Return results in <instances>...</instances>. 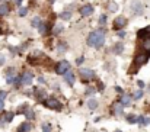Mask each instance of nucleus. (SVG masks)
<instances>
[{"mask_svg":"<svg viewBox=\"0 0 150 132\" xmlns=\"http://www.w3.org/2000/svg\"><path fill=\"white\" fill-rule=\"evenodd\" d=\"M103 42H105V35H103L102 31L92 32L89 35V38H88V44L91 45V46H95V48H100L103 45Z\"/></svg>","mask_w":150,"mask_h":132,"instance_id":"1","label":"nucleus"},{"mask_svg":"<svg viewBox=\"0 0 150 132\" xmlns=\"http://www.w3.org/2000/svg\"><path fill=\"white\" fill-rule=\"evenodd\" d=\"M149 55H150V52L137 54V55H136V58H134V65H133V68H130V73H137L136 70H137V68H140L143 64H146V62H147Z\"/></svg>","mask_w":150,"mask_h":132,"instance_id":"2","label":"nucleus"},{"mask_svg":"<svg viewBox=\"0 0 150 132\" xmlns=\"http://www.w3.org/2000/svg\"><path fill=\"white\" fill-rule=\"evenodd\" d=\"M42 103H44L45 107H48V109H54V110H61V109H63L61 103H60L57 99H54V97H50V99L44 100Z\"/></svg>","mask_w":150,"mask_h":132,"instance_id":"3","label":"nucleus"},{"mask_svg":"<svg viewBox=\"0 0 150 132\" xmlns=\"http://www.w3.org/2000/svg\"><path fill=\"white\" fill-rule=\"evenodd\" d=\"M69 68H70V64L67 62V61H61V62H58L57 64V67H55V73L57 74H66L67 71H69Z\"/></svg>","mask_w":150,"mask_h":132,"instance_id":"4","label":"nucleus"},{"mask_svg":"<svg viewBox=\"0 0 150 132\" xmlns=\"http://www.w3.org/2000/svg\"><path fill=\"white\" fill-rule=\"evenodd\" d=\"M80 76L83 80H93L95 79V71L89 70V68H82L80 70Z\"/></svg>","mask_w":150,"mask_h":132,"instance_id":"5","label":"nucleus"},{"mask_svg":"<svg viewBox=\"0 0 150 132\" xmlns=\"http://www.w3.org/2000/svg\"><path fill=\"white\" fill-rule=\"evenodd\" d=\"M131 10H133L134 15H142V13H143V4H142L139 0H134V1L131 3Z\"/></svg>","mask_w":150,"mask_h":132,"instance_id":"6","label":"nucleus"},{"mask_svg":"<svg viewBox=\"0 0 150 132\" xmlns=\"http://www.w3.org/2000/svg\"><path fill=\"white\" fill-rule=\"evenodd\" d=\"M125 23H127V19H125L124 16H120V18H117V19L114 20V28H115V29H122V28L125 26Z\"/></svg>","mask_w":150,"mask_h":132,"instance_id":"7","label":"nucleus"},{"mask_svg":"<svg viewBox=\"0 0 150 132\" xmlns=\"http://www.w3.org/2000/svg\"><path fill=\"white\" fill-rule=\"evenodd\" d=\"M32 80H34V76H32V73L26 71V73H23V74H22V84H25V86H29V84H32Z\"/></svg>","mask_w":150,"mask_h":132,"instance_id":"8","label":"nucleus"},{"mask_svg":"<svg viewBox=\"0 0 150 132\" xmlns=\"http://www.w3.org/2000/svg\"><path fill=\"white\" fill-rule=\"evenodd\" d=\"M12 118H13V113L12 112H3L1 116H0V126L4 125V124H7V122H10Z\"/></svg>","mask_w":150,"mask_h":132,"instance_id":"9","label":"nucleus"},{"mask_svg":"<svg viewBox=\"0 0 150 132\" xmlns=\"http://www.w3.org/2000/svg\"><path fill=\"white\" fill-rule=\"evenodd\" d=\"M16 79V70L15 68H9L6 71V80L9 84H13V80Z\"/></svg>","mask_w":150,"mask_h":132,"instance_id":"10","label":"nucleus"},{"mask_svg":"<svg viewBox=\"0 0 150 132\" xmlns=\"http://www.w3.org/2000/svg\"><path fill=\"white\" fill-rule=\"evenodd\" d=\"M80 13H82L83 16H89V15L93 13V7H92L91 4H85V6L80 9Z\"/></svg>","mask_w":150,"mask_h":132,"instance_id":"11","label":"nucleus"},{"mask_svg":"<svg viewBox=\"0 0 150 132\" xmlns=\"http://www.w3.org/2000/svg\"><path fill=\"white\" fill-rule=\"evenodd\" d=\"M34 93H35V97H37V100L38 102H44V97H45V91L42 90V88H35L34 90Z\"/></svg>","mask_w":150,"mask_h":132,"instance_id":"12","label":"nucleus"},{"mask_svg":"<svg viewBox=\"0 0 150 132\" xmlns=\"http://www.w3.org/2000/svg\"><path fill=\"white\" fill-rule=\"evenodd\" d=\"M64 80H66V83H69V84L71 86V84L74 83V74H73V71L69 70V71L64 74Z\"/></svg>","mask_w":150,"mask_h":132,"instance_id":"13","label":"nucleus"},{"mask_svg":"<svg viewBox=\"0 0 150 132\" xmlns=\"http://www.w3.org/2000/svg\"><path fill=\"white\" fill-rule=\"evenodd\" d=\"M31 128H32V125H31L29 122H23V124H21V125H19L18 132H29L31 131Z\"/></svg>","mask_w":150,"mask_h":132,"instance_id":"14","label":"nucleus"},{"mask_svg":"<svg viewBox=\"0 0 150 132\" xmlns=\"http://www.w3.org/2000/svg\"><path fill=\"white\" fill-rule=\"evenodd\" d=\"M122 112H124V106H122L121 103H117V105L114 106V113H115L117 116H121Z\"/></svg>","mask_w":150,"mask_h":132,"instance_id":"15","label":"nucleus"},{"mask_svg":"<svg viewBox=\"0 0 150 132\" xmlns=\"http://www.w3.org/2000/svg\"><path fill=\"white\" fill-rule=\"evenodd\" d=\"M130 102H131V97H130L128 94H122V96H121L120 103H121L122 106H128V105H130Z\"/></svg>","mask_w":150,"mask_h":132,"instance_id":"16","label":"nucleus"},{"mask_svg":"<svg viewBox=\"0 0 150 132\" xmlns=\"http://www.w3.org/2000/svg\"><path fill=\"white\" fill-rule=\"evenodd\" d=\"M98 105H99V103H98V100H95V99L88 100V106H89V109H92V110H93V109H96V107H98Z\"/></svg>","mask_w":150,"mask_h":132,"instance_id":"17","label":"nucleus"},{"mask_svg":"<svg viewBox=\"0 0 150 132\" xmlns=\"http://www.w3.org/2000/svg\"><path fill=\"white\" fill-rule=\"evenodd\" d=\"M7 13H9V6H7V3L0 4V15L3 16V15H7Z\"/></svg>","mask_w":150,"mask_h":132,"instance_id":"18","label":"nucleus"},{"mask_svg":"<svg viewBox=\"0 0 150 132\" xmlns=\"http://www.w3.org/2000/svg\"><path fill=\"white\" fill-rule=\"evenodd\" d=\"M146 52H150V38H144L143 41V46H142Z\"/></svg>","mask_w":150,"mask_h":132,"instance_id":"19","label":"nucleus"},{"mask_svg":"<svg viewBox=\"0 0 150 132\" xmlns=\"http://www.w3.org/2000/svg\"><path fill=\"white\" fill-rule=\"evenodd\" d=\"M127 122H128V124H136V122H139V116H136V115H128V116H127Z\"/></svg>","mask_w":150,"mask_h":132,"instance_id":"20","label":"nucleus"},{"mask_svg":"<svg viewBox=\"0 0 150 132\" xmlns=\"http://www.w3.org/2000/svg\"><path fill=\"white\" fill-rule=\"evenodd\" d=\"M149 34H150V26L144 28V29H142V31H139V37H140V38H143V37L149 35Z\"/></svg>","mask_w":150,"mask_h":132,"instance_id":"21","label":"nucleus"},{"mask_svg":"<svg viewBox=\"0 0 150 132\" xmlns=\"http://www.w3.org/2000/svg\"><path fill=\"white\" fill-rule=\"evenodd\" d=\"M122 51H124V45L122 44H117L114 46V52H115V54H121Z\"/></svg>","mask_w":150,"mask_h":132,"instance_id":"22","label":"nucleus"},{"mask_svg":"<svg viewBox=\"0 0 150 132\" xmlns=\"http://www.w3.org/2000/svg\"><path fill=\"white\" fill-rule=\"evenodd\" d=\"M139 124H142V125H149V124H150V118L139 116Z\"/></svg>","mask_w":150,"mask_h":132,"instance_id":"23","label":"nucleus"},{"mask_svg":"<svg viewBox=\"0 0 150 132\" xmlns=\"http://www.w3.org/2000/svg\"><path fill=\"white\" fill-rule=\"evenodd\" d=\"M60 18H61L63 20H69V19L71 18V13H70V12H63V13L60 15Z\"/></svg>","mask_w":150,"mask_h":132,"instance_id":"24","label":"nucleus"},{"mask_svg":"<svg viewBox=\"0 0 150 132\" xmlns=\"http://www.w3.org/2000/svg\"><path fill=\"white\" fill-rule=\"evenodd\" d=\"M23 115H25V116H26L28 119H34V116H35V115H34V110H32L31 107H29V109H28V110H26V112H25Z\"/></svg>","mask_w":150,"mask_h":132,"instance_id":"25","label":"nucleus"},{"mask_svg":"<svg viewBox=\"0 0 150 132\" xmlns=\"http://www.w3.org/2000/svg\"><path fill=\"white\" fill-rule=\"evenodd\" d=\"M108 10H109V12H115V10H117V3H115V1H109Z\"/></svg>","mask_w":150,"mask_h":132,"instance_id":"26","label":"nucleus"},{"mask_svg":"<svg viewBox=\"0 0 150 132\" xmlns=\"http://www.w3.org/2000/svg\"><path fill=\"white\" fill-rule=\"evenodd\" d=\"M41 23H42V22H41V19H40V18H34V19H32V26L38 28Z\"/></svg>","mask_w":150,"mask_h":132,"instance_id":"27","label":"nucleus"},{"mask_svg":"<svg viewBox=\"0 0 150 132\" xmlns=\"http://www.w3.org/2000/svg\"><path fill=\"white\" fill-rule=\"evenodd\" d=\"M42 132H52L51 131V125L50 124H44V125H42Z\"/></svg>","mask_w":150,"mask_h":132,"instance_id":"28","label":"nucleus"},{"mask_svg":"<svg viewBox=\"0 0 150 132\" xmlns=\"http://www.w3.org/2000/svg\"><path fill=\"white\" fill-rule=\"evenodd\" d=\"M26 13H28V9H26V7H21V9H19V15H21V16H25Z\"/></svg>","mask_w":150,"mask_h":132,"instance_id":"29","label":"nucleus"},{"mask_svg":"<svg viewBox=\"0 0 150 132\" xmlns=\"http://www.w3.org/2000/svg\"><path fill=\"white\" fill-rule=\"evenodd\" d=\"M142 96H143V91H142V90H137V91L134 93V99H136V100H137V99H140Z\"/></svg>","mask_w":150,"mask_h":132,"instance_id":"30","label":"nucleus"},{"mask_svg":"<svg viewBox=\"0 0 150 132\" xmlns=\"http://www.w3.org/2000/svg\"><path fill=\"white\" fill-rule=\"evenodd\" d=\"M58 52H66V45L64 44L58 45Z\"/></svg>","mask_w":150,"mask_h":132,"instance_id":"31","label":"nucleus"},{"mask_svg":"<svg viewBox=\"0 0 150 132\" xmlns=\"http://www.w3.org/2000/svg\"><path fill=\"white\" fill-rule=\"evenodd\" d=\"M61 31H63V26H61V25H58V26L54 29V34H60Z\"/></svg>","mask_w":150,"mask_h":132,"instance_id":"32","label":"nucleus"},{"mask_svg":"<svg viewBox=\"0 0 150 132\" xmlns=\"http://www.w3.org/2000/svg\"><path fill=\"white\" fill-rule=\"evenodd\" d=\"M99 22H100V25H105V22H106V16H100Z\"/></svg>","mask_w":150,"mask_h":132,"instance_id":"33","label":"nucleus"},{"mask_svg":"<svg viewBox=\"0 0 150 132\" xmlns=\"http://www.w3.org/2000/svg\"><path fill=\"white\" fill-rule=\"evenodd\" d=\"M4 62H6V58H4V55H1V54H0V65H3Z\"/></svg>","mask_w":150,"mask_h":132,"instance_id":"34","label":"nucleus"},{"mask_svg":"<svg viewBox=\"0 0 150 132\" xmlns=\"http://www.w3.org/2000/svg\"><path fill=\"white\" fill-rule=\"evenodd\" d=\"M6 94H7L6 91H0V99H1V100H4V99H6Z\"/></svg>","mask_w":150,"mask_h":132,"instance_id":"35","label":"nucleus"},{"mask_svg":"<svg viewBox=\"0 0 150 132\" xmlns=\"http://www.w3.org/2000/svg\"><path fill=\"white\" fill-rule=\"evenodd\" d=\"M118 37H120V38H124V37H125V32H124V31H120V32H118Z\"/></svg>","mask_w":150,"mask_h":132,"instance_id":"36","label":"nucleus"},{"mask_svg":"<svg viewBox=\"0 0 150 132\" xmlns=\"http://www.w3.org/2000/svg\"><path fill=\"white\" fill-rule=\"evenodd\" d=\"M137 83H139V87H140V88H143V87H144V81H142V80H139Z\"/></svg>","mask_w":150,"mask_h":132,"instance_id":"37","label":"nucleus"},{"mask_svg":"<svg viewBox=\"0 0 150 132\" xmlns=\"http://www.w3.org/2000/svg\"><path fill=\"white\" fill-rule=\"evenodd\" d=\"M83 61H85V58H83V57H80V58H77V61H76V62H77V64H82Z\"/></svg>","mask_w":150,"mask_h":132,"instance_id":"38","label":"nucleus"},{"mask_svg":"<svg viewBox=\"0 0 150 132\" xmlns=\"http://www.w3.org/2000/svg\"><path fill=\"white\" fill-rule=\"evenodd\" d=\"M115 90H117L118 93H122V88L120 87V86H117V87H115Z\"/></svg>","mask_w":150,"mask_h":132,"instance_id":"39","label":"nucleus"},{"mask_svg":"<svg viewBox=\"0 0 150 132\" xmlns=\"http://www.w3.org/2000/svg\"><path fill=\"white\" fill-rule=\"evenodd\" d=\"M3 106H4V105H3V100H1V99H0V112H1V110H3Z\"/></svg>","mask_w":150,"mask_h":132,"instance_id":"40","label":"nucleus"},{"mask_svg":"<svg viewBox=\"0 0 150 132\" xmlns=\"http://www.w3.org/2000/svg\"><path fill=\"white\" fill-rule=\"evenodd\" d=\"M38 81H40V83H44L45 80H44V77H40V79H38Z\"/></svg>","mask_w":150,"mask_h":132,"instance_id":"41","label":"nucleus"},{"mask_svg":"<svg viewBox=\"0 0 150 132\" xmlns=\"http://www.w3.org/2000/svg\"><path fill=\"white\" fill-rule=\"evenodd\" d=\"M21 3H22V0H16V4L18 6H21Z\"/></svg>","mask_w":150,"mask_h":132,"instance_id":"42","label":"nucleus"},{"mask_svg":"<svg viewBox=\"0 0 150 132\" xmlns=\"http://www.w3.org/2000/svg\"><path fill=\"white\" fill-rule=\"evenodd\" d=\"M7 0H0V4H3V3H6Z\"/></svg>","mask_w":150,"mask_h":132,"instance_id":"43","label":"nucleus"},{"mask_svg":"<svg viewBox=\"0 0 150 132\" xmlns=\"http://www.w3.org/2000/svg\"><path fill=\"white\" fill-rule=\"evenodd\" d=\"M115 132H121V131H115Z\"/></svg>","mask_w":150,"mask_h":132,"instance_id":"44","label":"nucleus"}]
</instances>
